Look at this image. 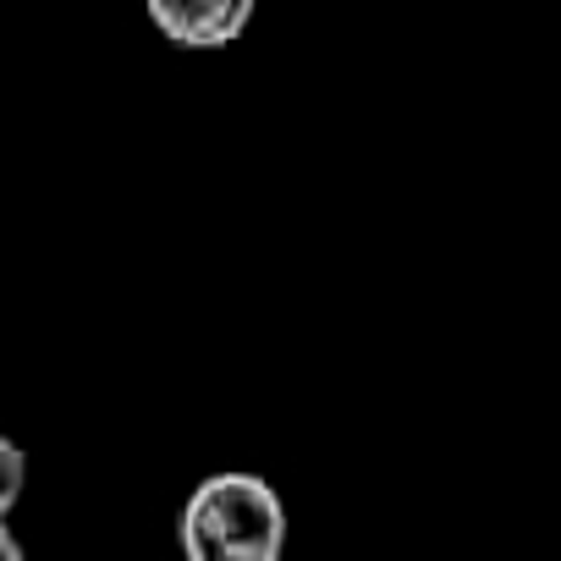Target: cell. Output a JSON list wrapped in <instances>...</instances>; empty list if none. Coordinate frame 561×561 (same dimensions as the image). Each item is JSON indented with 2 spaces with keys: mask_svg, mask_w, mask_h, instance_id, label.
Returning a JSON list of instances; mask_svg holds the SVG:
<instances>
[{
  "mask_svg": "<svg viewBox=\"0 0 561 561\" xmlns=\"http://www.w3.org/2000/svg\"><path fill=\"white\" fill-rule=\"evenodd\" d=\"M176 539L182 561H280L287 556V501L259 473H209L193 484Z\"/></svg>",
  "mask_w": 561,
  "mask_h": 561,
  "instance_id": "6da1fadb",
  "label": "cell"
},
{
  "mask_svg": "<svg viewBox=\"0 0 561 561\" xmlns=\"http://www.w3.org/2000/svg\"><path fill=\"white\" fill-rule=\"evenodd\" d=\"M0 561H28V556H23V539L12 534L7 517H0Z\"/></svg>",
  "mask_w": 561,
  "mask_h": 561,
  "instance_id": "277c9868",
  "label": "cell"
},
{
  "mask_svg": "<svg viewBox=\"0 0 561 561\" xmlns=\"http://www.w3.org/2000/svg\"><path fill=\"white\" fill-rule=\"evenodd\" d=\"M259 0H144L154 34L176 50H226L248 34Z\"/></svg>",
  "mask_w": 561,
  "mask_h": 561,
  "instance_id": "7a4b0ae2",
  "label": "cell"
},
{
  "mask_svg": "<svg viewBox=\"0 0 561 561\" xmlns=\"http://www.w3.org/2000/svg\"><path fill=\"white\" fill-rule=\"evenodd\" d=\"M23 490H28V457L12 435H0V517H12Z\"/></svg>",
  "mask_w": 561,
  "mask_h": 561,
  "instance_id": "3957f363",
  "label": "cell"
}]
</instances>
